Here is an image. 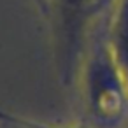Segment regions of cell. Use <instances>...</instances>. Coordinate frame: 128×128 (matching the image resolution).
I'll list each match as a JSON object with an SVG mask.
<instances>
[{"label":"cell","mask_w":128,"mask_h":128,"mask_svg":"<svg viewBox=\"0 0 128 128\" xmlns=\"http://www.w3.org/2000/svg\"><path fill=\"white\" fill-rule=\"evenodd\" d=\"M84 98L96 124L112 128L126 116L128 86L110 49L109 37L98 35L84 60Z\"/></svg>","instance_id":"1"},{"label":"cell","mask_w":128,"mask_h":128,"mask_svg":"<svg viewBox=\"0 0 128 128\" xmlns=\"http://www.w3.org/2000/svg\"><path fill=\"white\" fill-rule=\"evenodd\" d=\"M96 18V0H48V14L54 40V63L62 86L74 82L82 63L86 34Z\"/></svg>","instance_id":"2"},{"label":"cell","mask_w":128,"mask_h":128,"mask_svg":"<svg viewBox=\"0 0 128 128\" xmlns=\"http://www.w3.org/2000/svg\"><path fill=\"white\" fill-rule=\"evenodd\" d=\"M109 42L128 86V0H119L112 16Z\"/></svg>","instance_id":"3"},{"label":"cell","mask_w":128,"mask_h":128,"mask_svg":"<svg viewBox=\"0 0 128 128\" xmlns=\"http://www.w3.org/2000/svg\"><path fill=\"white\" fill-rule=\"evenodd\" d=\"M0 121L7 123L11 126L16 128H86V126H63V124H49V123H40L30 118H23V116H16L12 112L2 110L0 109Z\"/></svg>","instance_id":"4"},{"label":"cell","mask_w":128,"mask_h":128,"mask_svg":"<svg viewBox=\"0 0 128 128\" xmlns=\"http://www.w3.org/2000/svg\"><path fill=\"white\" fill-rule=\"evenodd\" d=\"M118 2H119V0H96V16L105 12L107 9L118 6Z\"/></svg>","instance_id":"5"},{"label":"cell","mask_w":128,"mask_h":128,"mask_svg":"<svg viewBox=\"0 0 128 128\" xmlns=\"http://www.w3.org/2000/svg\"><path fill=\"white\" fill-rule=\"evenodd\" d=\"M35 2H37V7H39L40 14L46 18V14H48V0H35Z\"/></svg>","instance_id":"6"}]
</instances>
